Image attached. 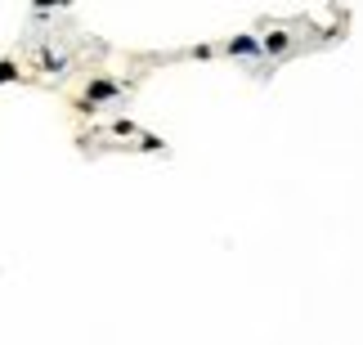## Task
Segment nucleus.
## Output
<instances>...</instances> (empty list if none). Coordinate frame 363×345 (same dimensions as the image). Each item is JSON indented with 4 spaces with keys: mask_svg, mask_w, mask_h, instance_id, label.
Listing matches in <instances>:
<instances>
[{
    "mask_svg": "<svg viewBox=\"0 0 363 345\" xmlns=\"http://www.w3.org/2000/svg\"><path fill=\"white\" fill-rule=\"evenodd\" d=\"M36 9H50V5H63V0H32Z\"/></svg>",
    "mask_w": 363,
    "mask_h": 345,
    "instance_id": "39448f33",
    "label": "nucleus"
},
{
    "mask_svg": "<svg viewBox=\"0 0 363 345\" xmlns=\"http://www.w3.org/2000/svg\"><path fill=\"white\" fill-rule=\"evenodd\" d=\"M225 50L233 54V59H251V54H260L264 45H260V40H256V36H233V40H229V45H225Z\"/></svg>",
    "mask_w": 363,
    "mask_h": 345,
    "instance_id": "f257e3e1",
    "label": "nucleus"
},
{
    "mask_svg": "<svg viewBox=\"0 0 363 345\" xmlns=\"http://www.w3.org/2000/svg\"><path fill=\"white\" fill-rule=\"evenodd\" d=\"M260 45H264V54H283V50L291 45V36H287V32H269V36L260 40Z\"/></svg>",
    "mask_w": 363,
    "mask_h": 345,
    "instance_id": "f03ea898",
    "label": "nucleus"
},
{
    "mask_svg": "<svg viewBox=\"0 0 363 345\" xmlns=\"http://www.w3.org/2000/svg\"><path fill=\"white\" fill-rule=\"evenodd\" d=\"M108 94H117V86H113V81H94V86H90V94H86V103H94V99H108Z\"/></svg>",
    "mask_w": 363,
    "mask_h": 345,
    "instance_id": "7ed1b4c3",
    "label": "nucleus"
},
{
    "mask_svg": "<svg viewBox=\"0 0 363 345\" xmlns=\"http://www.w3.org/2000/svg\"><path fill=\"white\" fill-rule=\"evenodd\" d=\"M5 81H18V63L0 59V86H5Z\"/></svg>",
    "mask_w": 363,
    "mask_h": 345,
    "instance_id": "20e7f679",
    "label": "nucleus"
}]
</instances>
